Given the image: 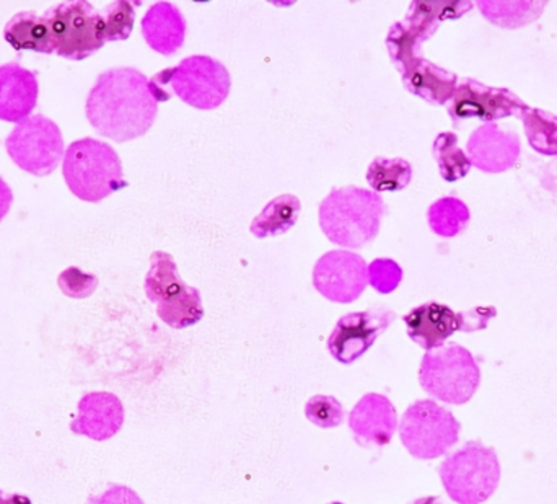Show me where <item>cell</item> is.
I'll return each mask as SVG.
<instances>
[{"label":"cell","mask_w":557,"mask_h":504,"mask_svg":"<svg viewBox=\"0 0 557 504\" xmlns=\"http://www.w3.org/2000/svg\"><path fill=\"white\" fill-rule=\"evenodd\" d=\"M421 388L437 401L463 405L473 398L481 371L473 355L457 343L425 353L419 369Z\"/></svg>","instance_id":"52a82bcc"},{"label":"cell","mask_w":557,"mask_h":504,"mask_svg":"<svg viewBox=\"0 0 557 504\" xmlns=\"http://www.w3.org/2000/svg\"><path fill=\"white\" fill-rule=\"evenodd\" d=\"M87 504H146L129 487L111 485L107 492L90 496Z\"/></svg>","instance_id":"f1b7e54d"},{"label":"cell","mask_w":557,"mask_h":504,"mask_svg":"<svg viewBox=\"0 0 557 504\" xmlns=\"http://www.w3.org/2000/svg\"><path fill=\"white\" fill-rule=\"evenodd\" d=\"M411 504H444L438 496H424V499L416 500Z\"/></svg>","instance_id":"1f68e13d"},{"label":"cell","mask_w":557,"mask_h":504,"mask_svg":"<svg viewBox=\"0 0 557 504\" xmlns=\"http://www.w3.org/2000/svg\"><path fill=\"white\" fill-rule=\"evenodd\" d=\"M461 425L450 410L434 401H418L405 411L399 425L403 446L416 459L445 456L460 440Z\"/></svg>","instance_id":"9c48e42d"},{"label":"cell","mask_w":557,"mask_h":504,"mask_svg":"<svg viewBox=\"0 0 557 504\" xmlns=\"http://www.w3.org/2000/svg\"><path fill=\"white\" fill-rule=\"evenodd\" d=\"M396 316L388 309L363 310L341 317L327 336V352L341 365H352L362 358L382 333L395 322Z\"/></svg>","instance_id":"7c38bea8"},{"label":"cell","mask_w":557,"mask_h":504,"mask_svg":"<svg viewBox=\"0 0 557 504\" xmlns=\"http://www.w3.org/2000/svg\"><path fill=\"white\" fill-rule=\"evenodd\" d=\"M330 504H344V503L336 502V503H330Z\"/></svg>","instance_id":"d6a6232c"},{"label":"cell","mask_w":557,"mask_h":504,"mask_svg":"<svg viewBox=\"0 0 557 504\" xmlns=\"http://www.w3.org/2000/svg\"><path fill=\"white\" fill-rule=\"evenodd\" d=\"M429 225L435 234L442 237H454L463 231L470 212L467 206L457 198L438 199L429 208Z\"/></svg>","instance_id":"603a6c76"},{"label":"cell","mask_w":557,"mask_h":504,"mask_svg":"<svg viewBox=\"0 0 557 504\" xmlns=\"http://www.w3.org/2000/svg\"><path fill=\"white\" fill-rule=\"evenodd\" d=\"M403 322L408 327L409 339L428 352L441 348L455 332L461 330L460 314L437 303L416 307L403 317Z\"/></svg>","instance_id":"e0dca14e"},{"label":"cell","mask_w":557,"mask_h":504,"mask_svg":"<svg viewBox=\"0 0 557 504\" xmlns=\"http://www.w3.org/2000/svg\"><path fill=\"white\" fill-rule=\"evenodd\" d=\"M313 286L331 303H354L369 286V265L354 251H327L314 265Z\"/></svg>","instance_id":"8fae6325"},{"label":"cell","mask_w":557,"mask_h":504,"mask_svg":"<svg viewBox=\"0 0 557 504\" xmlns=\"http://www.w3.org/2000/svg\"><path fill=\"white\" fill-rule=\"evenodd\" d=\"M523 108L519 98L512 97L509 91L490 88L478 82L467 81L458 85L448 103V113L455 123L467 118H481V120H497V118L513 114Z\"/></svg>","instance_id":"4fadbf2b"},{"label":"cell","mask_w":557,"mask_h":504,"mask_svg":"<svg viewBox=\"0 0 557 504\" xmlns=\"http://www.w3.org/2000/svg\"><path fill=\"white\" fill-rule=\"evenodd\" d=\"M300 199L294 195H282L268 202L267 208L253 219L250 232L257 238L276 237L297 224L300 216Z\"/></svg>","instance_id":"44dd1931"},{"label":"cell","mask_w":557,"mask_h":504,"mask_svg":"<svg viewBox=\"0 0 557 504\" xmlns=\"http://www.w3.org/2000/svg\"><path fill=\"white\" fill-rule=\"evenodd\" d=\"M403 270L395 260L376 258L369 267V284L380 294H392L401 284Z\"/></svg>","instance_id":"4316f807"},{"label":"cell","mask_w":557,"mask_h":504,"mask_svg":"<svg viewBox=\"0 0 557 504\" xmlns=\"http://www.w3.org/2000/svg\"><path fill=\"white\" fill-rule=\"evenodd\" d=\"M406 90L432 105H445L457 90V75L444 71L428 59L419 58L401 72Z\"/></svg>","instance_id":"d6986e66"},{"label":"cell","mask_w":557,"mask_h":504,"mask_svg":"<svg viewBox=\"0 0 557 504\" xmlns=\"http://www.w3.org/2000/svg\"><path fill=\"white\" fill-rule=\"evenodd\" d=\"M62 175L72 195L82 201L100 202L126 188L123 162L110 144L85 137L65 150Z\"/></svg>","instance_id":"277c9868"},{"label":"cell","mask_w":557,"mask_h":504,"mask_svg":"<svg viewBox=\"0 0 557 504\" xmlns=\"http://www.w3.org/2000/svg\"><path fill=\"white\" fill-rule=\"evenodd\" d=\"M3 38L16 51L29 49L41 54H54L51 26L45 13L20 12L10 19L3 29Z\"/></svg>","instance_id":"ffe728a7"},{"label":"cell","mask_w":557,"mask_h":504,"mask_svg":"<svg viewBox=\"0 0 557 504\" xmlns=\"http://www.w3.org/2000/svg\"><path fill=\"white\" fill-rule=\"evenodd\" d=\"M13 193L12 188L3 182L0 176V222L3 221L7 214H9L10 208H12Z\"/></svg>","instance_id":"f546056e"},{"label":"cell","mask_w":557,"mask_h":504,"mask_svg":"<svg viewBox=\"0 0 557 504\" xmlns=\"http://www.w3.org/2000/svg\"><path fill=\"white\" fill-rule=\"evenodd\" d=\"M434 157L442 176L447 182H457V180L463 179L471 167L463 150L458 149L457 136L454 133L438 134L434 143Z\"/></svg>","instance_id":"cb8c5ba5"},{"label":"cell","mask_w":557,"mask_h":504,"mask_svg":"<svg viewBox=\"0 0 557 504\" xmlns=\"http://www.w3.org/2000/svg\"><path fill=\"white\" fill-rule=\"evenodd\" d=\"M0 504H32L29 499L23 495H16V493H7L0 490Z\"/></svg>","instance_id":"4dcf8cb0"},{"label":"cell","mask_w":557,"mask_h":504,"mask_svg":"<svg viewBox=\"0 0 557 504\" xmlns=\"http://www.w3.org/2000/svg\"><path fill=\"white\" fill-rule=\"evenodd\" d=\"M51 26L54 52L71 61H84L107 42L103 15L90 2L69 0L45 12Z\"/></svg>","instance_id":"ba28073f"},{"label":"cell","mask_w":557,"mask_h":504,"mask_svg":"<svg viewBox=\"0 0 557 504\" xmlns=\"http://www.w3.org/2000/svg\"><path fill=\"white\" fill-rule=\"evenodd\" d=\"M186 20L182 10L172 2H157L143 19V35L153 51L163 56L175 54L186 38Z\"/></svg>","instance_id":"ac0fdd59"},{"label":"cell","mask_w":557,"mask_h":504,"mask_svg":"<svg viewBox=\"0 0 557 504\" xmlns=\"http://www.w3.org/2000/svg\"><path fill=\"white\" fill-rule=\"evenodd\" d=\"M386 206L379 193L357 186L334 188L320 205V228L333 244L362 248L379 235Z\"/></svg>","instance_id":"7a4b0ae2"},{"label":"cell","mask_w":557,"mask_h":504,"mask_svg":"<svg viewBox=\"0 0 557 504\" xmlns=\"http://www.w3.org/2000/svg\"><path fill=\"white\" fill-rule=\"evenodd\" d=\"M124 425V407L110 392H91L78 402L77 418L72 421V433L94 441H108L120 433Z\"/></svg>","instance_id":"9a60e30c"},{"label":"cell","mask_w":557,"mask_h":504,"mask_svg":"<svg viewBox=\"0 0 557 504\" xmlns=\"http://www.w3.org/2000/svg\"><path fill=\"white\" fill-rule=\"evenodd\" d=\"M147 299L157 304V316L175 330H185L205 317L201 293L180 278L172 255L153 251L146 276Z\"/></svg>","instance_id":"8992f818"},{"label":"cell","mask_w":557,"mask_h":504,"mask_svg":"<svg viewBox=\"0 0 557 504\" xmlns=\"http://www.w3.org/2000/svg\"><path fill=\"white\" fill-rule=\"evenodd\" d=\"M159 101L149 78L134 67H114L97 78L85 105V114L98 134L114 143H129L149 133Z\"/></svg>","instance_id":"6da1fadb"},{"label":"cell","mask_w":557,"mask_h":504,"mask_svg":"<svg viewBox=\"0 0 557 504\" xmlns=\"http://www.w3.org/2000/svg\"><path fill=\"white\" fill-rule=\"evenodd\" d=\"M136 5H139V3L117 0V2L110 3L101 12L107 41H124V39L129 38L134 22H136V9H134Z\"/></svg>","instance_id":"d4e9b609"},{"label":"cell","mask_w":557,"mask_h":504,"mask_svg":"<svg viewBox=\"0 0 557 504\" xmlns=\"http://www.w3.org/2000/svg\"><path fill=\"white\" fill-rule=\"evenodd\" d=\"M5 149L20 169L35 176L51 175L65 156L61 130L42 114L16 124L5 139Z\"/></svg>","instance_id":"30bf717a"},{"label":"cell","mask_w":557,"mask_h":504,"mask_svg":"<svg viewBox=\"0 0 557 504\" xmlns=\"http://www.w3.org/2000/svg\"><path fill=\"white\" fill-rule=\"evenodd\" d=\"M157 101H169L170 90L189 107L215 110L231 94L228 69L211 56H189L176 67L165 69L149 81Z\"/></svg>","instance_id":"3957f363"},{"label":"cell","mask_w":557,"mask_h":504,"mask_svg":"<svg viewBox=\"0 0 557 504\" xmlns=\"http://www.w3.org/2000/svg\"><path fill=\"white\" fill-rule=\"evenodd\" d=\"M344 414L346 411H344L343 405L331 395H314L305 405V417L314 427L323 428V430L341 427Z\"/></svg>","instance_id":"484cf974"},{"label":"cell","mask_w":557,"mask_h":504,"mask_svg":"<svg viewBox=\"0 0 557 504\" xmlns=\"http://www.w3.org/2000/svg\"><path fill=\"white\" fill-rule=\"evenodd\" d=\"M349 428L360 446H386L398 428L395 405L382 394L363 395L349 414Z\"/></svg>","instance_id":"5bb4252c"},{"label":"cell","mask_w":557,"mask_h":504,"mask_svg":"<svg viewBox=\"0 0 557 504\" xmlns=\"http://www.w3.org/2000/svg\"><path fill=\"white\" fill-rule=\"evenodd\" d=\"M438 474L451 502L481 504L487 502L499 487V457L493 447L484 446L481 441H470L444 460Z\"/></svg>","instance_id":"5b68a950"},{"label":"cell","mask_w":557,"mask_h":504,"mask_svg":"<svg viewBox=\"0 0 557 504\" xmlns=\"http://www.w3.org/2000/svg\"><path fill=\"white\" fill-rule=\"evenodd\" d=\"M412 167L408 160L376 157L367 170V183L375 193L401 192L411 183Z\"/></svg>","instance_id":"7402d4cb"},{"label":"cell","mask_w":557,"mask_h":504,"mask_svg":"<svg viewBox=\"0 0 557 504\" xmlns=\"http://www.w3.org/2000/svg\"><path fill=\"white\" fill-rule=\"evenodd\" d=\"M58 284L65 296L72 299H85L97 291L98 278L95 274L84 273L81 268L71 267L59 274Z\"/></svg>","instance_id":"83f0119b"},{"label":"cell","mask_w":557,"mask_h":504,"mask_svg":"<svg viewBox=\"0 0 557 504\" xmlns=\"http://www.w3.org/2000/svg\"><path fill=\"white\" fill-rule=\"evenodd\" d=\"M39 85L35 72L18 62L0 65V120L22 123L38 103Z\"/></svg>","instance_id":"2e32d148"}]
</instances>
